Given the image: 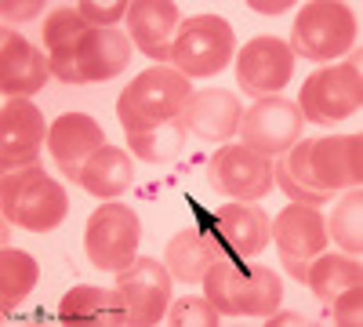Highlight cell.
Wrapping results in <instances>:
<instances>
[{"mask_svg": "<svg viewBox=\"0 0 363 327\" xmlns=\"http://www.w3.org/2000/svg\"><path fill=\"white\" fill-rule=\"evenodd\" d=\"M58 320L62 323H84V327H131L128 302L116 287H73L58 302Z\"/></svg>", "mask_w": 363, "mask_h": 327, "instance_id": "21", "label": "cell"}, {"mask_svg": "<svg viewBox=\"0 0 363 327\" xmlns=\"http://www.w3.org/2000/svg\"><path fill=\"white\" fill-rule=\"evenodd\" d=\"M272 186H280L294 204H309V207H323L327 204V196L330 193H316V189H306V186H298L294 178L287 174V167L280 164V157H277V164H272Z\"/></svg>", "mask_w": 363, "mask_h": 327, "instance_id": "32", "label": "cell"}, {"mask_svg": "<svg viewBox=\"0 0 363 327\" xmlns=\"http://www.w3.org/2000/svg\"><path fill=\"white\" fill-rule=\"evenodd\" d=\"M222 244L218 240H211V236H203L200 229H182L171 236V244L164 251V265H167V273L182 284H200L203 273L222 258Z\"/></svg>", "mask_w": 363, "mask_h": 327, "instance_id": "23", "label": "cell"}, {"mask_svg": "<svg viewBox=\"0 0 363 327\" xmlns=\"http://www.w3.org/2000/svg\"><path fill=\"white\" fill-rule=\"evenodd\" d=\"M44 11V4H40V0H4V8H0V15H4V18H37Z\"/></svg>", "mask_w": 363, "mask_h": 327, "instance_id": "33", "label": "cell"}, {"mask_svg": "<svg viewBox=\"0 0 363 327\" xmlns=\"http://www.w3.org/2000/svg\"><path fill=\"white\" fill-rule=\"evenodd\" d=\"M294 77V51L280 37H255L236 55L240 92L251 99H272Z\"/></svg>", "mask_w": 363, "mask_h": 327, "instance_id": "12", "label": "cell"}, {"mask_svg": "<svg viewBox=\"0 0 363 327\" xmlns=\"http://www.w3.org/2000/svg\"><path fill=\"white\" fill-rule=\"evenodd\" d=\"M102 145H106V131L99 128V121H91L87 113L58 116L48 131V150H51L55 164L66 171L69 182H80V167L95 157Z\"/></svg>", "mask_w": 363, "mask_h": 327, "instance_id": "16", "label": "cell"}, {"mask_svg": "<svg viewBox=\"0 0 363 327\" xmlns=\"http://www.w3.org/2000/svg\"><path fill=\"white\" fill-rule=\"evenodd\" d=\"M240 99L225 87H203L193 92L174 116L182 135H193L196 142H229L240 131Z\"/></svg>", "mask_w": 363, "mask_h": 327, "instance_id": "14", "label": "cell"}, {"mask_svg": "<svg viewBox=\"0 0 363 327\" xmlns=\"http://www.w3.org/2000/svg\"><path fill=\"white\" fill-rule=\"evenodd\" d=\"M327 236L342 251L359 258L363 251V193L359 189H345V196L335 204V211L327 218Z\"/></svg>", "mask_w": 363, "mask_h": 327, "instance_id": "27", "label": "cell"}, {"mask_svg": "<svg viewBox=\"0 0 363 327\" xmlns=\"http://www.w3.org/2000/svg\"><path fill=\"white\" fill-rule=\"evenodd\" d=\"M236 33L222 15H193L178 26V37L171 44V70L182 77H215L233 62Z\"/></svg>", "mask_w": 363, "mask_h": 327, "instance_id": "5", "label": "cell"}, {"mask_svg": "<svg viewBox=\"0 0 363 327\" xmlns=\"http://www.w3.org/2000/svg\"><path fill=\"white\" fill-rule=\"evenodd\" d=\"M0 207H4V218L11 226H18L26 233H51L66 222L69 196L44 167L33 164V167L4 171Z\"/></svg>", "mask_w": 363, "mask_h": 327, "instance_id": "3", "label": "cell"}, {"mask_svg": "<svg viewBox=\"0 0 363 327\" xmlns=\"http://www.w3.org/2000/svg\"><path fill=\"white\" fill-rule=\"evenodd\" d=\"M251 11H258V15H284V11H291V0H272V4H265V0H251Z\"/></svg>", "mask_w": 363, "mask_h": 327, "instance_id": "34", "label": "cell"}, {"mask_svg": "<svg viewBox=\"0 0 363 327\" xmlns=\"http://www.w3.org/2000/svg\"><path fill=\"white\" fill-rule=\"evenodd\" d=\"M301 128H306V121H301L298 102L272 95V99H258L240 116L236 135H240V145H247L251 153H258L265 160H277L301 138Z\"/></svg>", "mask_w": 363, "mask_h": 327, "instance_id": "9", "label": "cell"}, {"mask_svg": "<svg viewBox=\"0 0 363 327\" xmlns=\"http://www.w3.org/2000/svg\"><path fill=\"white\" fill-rule=\"evenodd\" d=\"M51 77V58L33 48L18 33H4L0 40V92L4 99H29L37 95Z\"/></svg>", "mask_w": 363, "mask_h": 327, "instance_id": "18", "label": "cell"}, {"mask_svg": "<svg viewBox=\"0 0 363 327\" xmlns=\"http://www.w3.org/2000/svg\"><path fill=\"white\" fill-rule=\"evenodd\" d=\"M138 240H142L138 215L128 204H116V200L102 204L84 229L87 262L102 273H120L124 265H131L138 258Z\"/></svg>", "mask_w": 363, "mask_h": 327, "instance_id": "7", "label": "cell"}, {"mask_svg": "<svg viewBox=\"0 0 363 327\" xmlns=\"http://www.w3.org/2000/svg\"><path fill=\"white\" fill-rule=\"evenodd\" d=\"M128 8L131 4H124V0H84V4H77L91 29H116L120 18H128Z\"/></svg>", "mask_w": 363, "mask_h": 327, "instance_id": "30", "label": "cell"}, {"mask_svg": "<svg viewBox=\"0 0 363 327\" xmlns=\"http://www.w3.org/2000/svg\"><path fill=\"white\" fill-rule=\"evenodd\" d=\"M298 186L316 193H345L363 182V138L330 135V138H298L287 157H280Z\"/></svg>", "mask_w": 363, "mask_h": 327, "instance_id": "2", "label": "cell"}, {"mask_svg": "<svg viewBox=\"0 0 363 327\" xmlns=\"http://www.w3.org/2000/svg\"><path fill=\"white\" fill-rule=\"evenodd\" d=\"M178 26H182V11L171 0H135L128 8V37L135 51L149 55L153 62H167L171 58Z\"/></svg>", "mask_w": 363, "mask_h": 327, "instance_id": "17", "label": "cell"}, {"mask_svg": "<svg viewBox=\"0 0 363 327\" xmlns=\"http://www.w3.org/2000/svg\"><path fill=\"white\" fill-rule=\"evenodd\" d=\"M272 244L280 251L284 270L294 280H306V265L327 251V218L320 215V207L291 204L272 222Z\"/></svg>", "mask_w": 363, "mask_h": 327, "instance_id": "10", "label": "cell"}, {"mask_svg": "<svg viewBox=\"0 0 363 327\" xmlns=\"http://www.w3.org/2000/svg\"><path fill=\"white\" fill-rule=\"evenodd\" d=\"M171 284H174V277L157 258H135L131 265H124V270L116 273V291L124 294V302H128L131 327H153L167 316Z\"/></svg>", "mask_w": 363, "mask_h": 327, "instance_id": "11", "label": "cell"}, {"mask_svg": "<svg viewBox=\"0 0 363 327\" xmlns=\"http://www.w3.org/2000/svg\"><path fill=\"white\" fill-rule=\"evenodd\" d=\"M44 142H48L44 113L29 99H8L4 113H0V164H4V171L33 167Z\"/></svg>", "mask_w": 363, "mask_h": 327, "instance_id": "15", "label": "cell"}, {"mask_svg": "<svg viewBox=\"0 0 363 327\" xmlns=\"http://www.w3.org/2000/svg\"><path fill=\"white\" fill-rule=\"evenodd\" d=\"M327 306H330V323H338V327H359L363 323V284L345 287Z\"/></svg>", "mask_w": 363, "mask_h": 327, "instance_id": "31", "label": "cell"}, {"mask_svg": "<svg viewBox=\"0 0 363 327\" xmlns=\"http://www.w3.org/2000/svg\"><path fill=\"white\" fill-rule=\"evenodd\" d=\"M207 182L229 200H258L272 186V160L251 153L247 145H222L207 164Z\"/></svg>", "mask_w": 363, "mask_h": 327, "instance_id": "13", "label": "cell"}, {"mask_svg": "<svg viewBox=\"0 0 363 327\" xmlns=\"http://www.w3.org/2000/svg\"><path fill=\"white\" fill-rule=\"evenodd\" d=\"M218 229L225 236V244L240 255V258H258L265 248H269V236H272V226H269V215L255 200H233V204H222L218 211Z\"/></svg>", "mask_w": 363, "mask_h": 327, "instance_id": "22", "label": "cell"}, {"mask_svg": "<svg viewBox=\"0 0 363 327\" xmlns=\"http://www.w3.org/2000/svg\"><path fill=\"white\" fill-rule=\"evenodd\" d=\"M40 280V265L29 251L4 248L0 251V309H18Z\"/></svg>", "mask_w": 363, "mask_h": 327, "instance_id": "26", "label": "cell"}, {"mask_svg": "<svg viewBox=\"0 0 363 327\" xmlns=\"http://www.w3.org/2000/svg\"><path fill=\"white\" fill-rule=\"evenodd\" d=\"M356 44V15L335 0H313L298 8L291 29V51L309 62H330L338 55H349Z\"/></svg>", "mask_w": 363, "mask_h": 327, "instance_id": "6", "label": "cell"}, {"mask_svg": "<svg viewBox=\"0 0 363 327\" xmlns=\"http://www.w3.org/2000/svg\"><path fill=\"white\" fill-rule=\"evenodd\" d=\"M87 29L91 26L84 22L77 4H62L44 18L40 37H44V48H48V58H51V77H58L62 84H84V77L77 70V44Z\"/></svg>", "mask_w": 363, "mask_h": 327, "instance_id": "19", "label": "cell"}, {"mask_svg": "<svg viewBox=\"0 0 363 327\" xmlns=\"http://www.w3.org/2000/svg\"><path fill=\"white\" fill-rule=\"evenodd\" d=\"M203 294L222 316H269L284 302V280L255 258L222 255L203 273Z\"/></svg>", "mask_w": 363, "mask_h": 327, "instance_id": "1", "label": "cell"}, {"mask_svg": "<svg viewBox=\"0 0 363 327\" xmlns=\"http://www.w3.org/2000/svg\"><path fill=\"white\" fill-rule=\"evenodd\" d=\"M171 327H215L222 320V313L211 306V299L203 294H186V299H178L167 306V316H164Z\"/></svg>", "mask_w": 363, "mask_h": 327, "instance_id": "29", "label": "cell"}, {"mask_svg": "<svg viewBox=\"0 0 363 327\" xmlns=\"http://www.w3.org/2000/svg\"><path fill=\"white\" fill-rule=\"evenodd\" d=\"M131 37H124V29H87L77 44V70L87 80H113L128 70L131 62Z\"/></svg>", "mask_w": 363, "mask_h": 327, "instance_id": "20", "label": "cell"}, {"mask_svg": "<svg viewBox=\"0 0 363 327\" xmlns=\"http://www.w3.org/2000/svg\"><path fill=\"white\" fill-rule=\"evenodd\" d=\"M182 142H186V135L178 131V124H160V128H149V131H135L128 135V145L131 153L145 164H171L178 153H182Z\"/></svg>", "mask_w": 363, "mask_h": 327, "instance_id": "28", "label": "cell"}, {"mask_svg": "<svg viewBox=\"0 0 363 327\" xmlns=\"http://www.w3.org/2000/svg\"><path fill=\"white\" fill-rule=\"evenodd\" d=\"M287 323L306 327V323H313V320H309V316H301V313H269V327H287Z\"/></svg>", "mask_w": 363, "mask_h": 327, "instance_id": "35", "label": "cell"}, {"mask_svg": "<svg viewBox=\"0 0 363 327\" xmlns=\"http://www.w3.org/2000/svg\"><path fill=\"white\" fill-rule=\"evenodd\" d=\"M135 182V164L131 157L120 150V145H102V150L91 157L84 167H80V182L91 196H102V200H113L120 193H128Z\"/></svg>", "mask_w": 363, "mask_h": 327, "instance_id": "24", "label": "cell"}, {"mask_svg": "<svg viewBox=\"0 0 363 327\" xmlns=\"http://www.w3.org/2000/svg\"><path fill=\"white\" fill-rule=\"evenodd\" d=\"M189 95H193L189 77H182L171 66H153V70L138 73L124 92H120L116 116H120V124H124L128 135L149 131V128L171 124Z\"/></svg>", "mask_w": 363, "mask_h": 327, "instance_id": "4", "label": "cell"}, {"mask_svg": "<svg viewBox=\"0 0 363 327\" xmlns=\"http://www.w3.org/2000/svg\"><path fill=\"white\" fill-rule=\"evenodd\" d=\"M359 106H363V77L359 66L349 62L309 73L298 95L301 121H313V124H338L345 116H352Z\"/></svg>", "mask_w": 363, "mask_h": 327, "instance_id": "8", "label": "cell"}, {"mask_svg": "<svg viewBox=\"0 0 363 327\" xmlns=\"http://www.w3.org/2000/svg\"><path fill=\"white\" fill-rule=\"evenodd\" d=\"M301 284H309V291L327 306L345 287L363 284V265L352 255H316L306 265V280H301Z\"/></svg>", "mask_w": 363, "mask_h": 327, "instance_id": "25", "label": "cell"}]
</instances>
